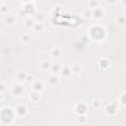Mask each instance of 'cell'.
Returning a JSON list of instances; mask_svg holds the SVG:
<instances>
[{
    "mask_svg": "<svg viewBox=\"0 0 126 126\" xmlns=\"http://www.w3.org/2000/svg\"><path fill=\"white\" fill-rule=\"evenodd\" d=\"M10 93H11V94L13 96L22 97L26 94V87L23 84H21V83L13 84L11 89H10Z\"/></svg>",
    "mask_w": 126,
    "mask_h": 126,
    "instance_id": "1",
    "label": "cell"
},
{
    "mask_svg": "<svg viewBox=\"0 0 126 126\" xmlns=\"http://www.w3.org/2000/svg\"><path fill=\"white\" fill-rule=\"evenodd\" d=\"M91 32H95V35H94L92 38H94V39H95V40H102L103 38H104V36H105V30L102 28V27H100V26H94V27H92L91 28V30H90Z\"/></svg>",
    "mask_w": 126,
    "mask_h": 126,
    "instance_id": "2",
    "label": "cell"
},
{
    "mask_svg": "<svg viewBox=\"0 0 126 126\" xmlns=\"http://www.w3.org/2000/svg\"><path fill=\"white\" fill-rule=\"evenodd\" d=\"M74 112L80 116V115H86V113L88 112V106L85 102H79L76 104L75 108H74Z\"/></svg>",
    "mask_w": 126,
    "mask_h": 126,
    "instance_id": "3",
    "label": "cell"
},
{
    "mask_svg": "<svg viewBox=\"0 0 126 126\" xmlns=\"http://www.w3.org/2000/svg\"><path fill=\"white\" fill-rule=\"evenodd\" d=\"M104 16H105V10L100 6L92 10V18L94 20H100Z\"/></svg>",
    "mask_w": 126,
    "mask_h": 126,
    "instance_id": "4",
    "label": "cell"
},
{
    "mask_svg": "<svg viewBox=\"0 0 126 126\" xmlns=\"http://www.w3.org/2000/svg\"><path fill=\"white\" fill-rule=\"evenodd\" d=\"M28 112H29V109H28L27 105H25V104H18L15 107V113L19 117L26 116L28 114Z\"/></svg>",
    "mask_w": 126,
    "mask_h": 126,
    "instance_id": "5",
    "label": "cell"
},
{
    "mask_svg": "<svg viewBox=\"0 0 126 126\" xmlns=\"http://www.w3.org/2000/svg\"><path fill=\"white\" fill-rule=\"evenodd\" d=\"M34 24H35V21L33 20V18L32 16H28L24 20V27L28 30H32L33 28Z\"/></svg>",
    "mask_w": 126,
    "mask_h": 126,
    "instance_id": "6",
    "label": "cell"
},
{
    "mask_svg": "<svg viewBox=\"0 0 126 126\" xmlns=\"http://www.w3.org/2000/svg\"><path fill=\"white\" fill-rule=\"evenodd\" d=\"M61 69H62V65L60 63H58V62H55V63H52L51 64V67H50L49 72L52 75H59L60 72H61Z\"/></svg>",
    "mask_w": 126,
    "mask_h": 126,
    "instance_id": "7",
    "label": "cell"
},
{
    "mask_svg": "<svg viewBox=\"0 0 126 126\" xmlns=\"http://www.w3.org/2000/svg\"><path fill=\"white\" fill-rule=\"evenodd\" d=\"M32 91L34 92H38L41 94V92L44 90V85L41 81H34L32 84Z\"/></svg>",
    "mask_w": 126,
    "mask_h": 126,
    "instance_id": "8",
    "label": "cell"
},
{
    "mask_svg": "<svg viewBox=\"0 0 126 126\" xmlns=\"http://www.w3.org/2000/svg\"><path fill=\"white\" fill-rule=\"evenodd\" d=\"M115 23L117 26L121 27V28H124L125 25H126V18H125V15L124 14H120V15H117L114 19Z\"/></svg>",
    "mask_w": 126,
    "mask_h": 126,
    "instance_id": "9",
    "label": "cell"
},
{
    "mask_svg": "<svg viewBox=\"0 0 126 126\" xmlns=\"http://www.w3.org/2000/svg\"><path fill=\"white\" fill-rule=\"evenodd\" d=\"M117 112V104L112 102L105 107V113L108 115H114Z\"/></svg>",
    "mask_w": 126,
    "mask_h": 126,
    "instance_id": "10",
    "label": "cell"
},
{
    "mask_svg": "<svg viewBox=\"0 0 126 126\" xmlns=\"http://www.w3.org/2000/svg\"><path fill=\"white\" fill-rule=\"evenodd\" d=\"M33 20L35 21V23H41L43 24V22L45 21V14L42 13V12H35L32 16Z\"/></svg>",
    "mask_w": 126,
    "mask_h": 126,
    "instance_id": "11",
    "label": "cell"
},
{
    "mask_svg": "<svg viewBox=\"0 0 126 126\" xmlns=\"http://www.w3.org/2000/svg\"><path fill=\"white\" fill-rule=\"evenodd\" d=\"M50 56L54 59H59L62 56V49L59 47H54L50 50Z\"/></svg>",
    "mask_w": 126,
    "mask_h": 126,
    "instance_id": "12",
    "label": "cell"
},
{
    "mask_svg": "<svg viewBox=\"0 0 126 126\" xmlns=\"http://www.w3.org/2000/svg\"><path fill=\"white\" fill-rule=\"evenodd\" d=\"M59 81H60V79H59V76L58 75H52V74H50V76L47 79L48 85L49 86H52V87L58 85L59 84Z\"/></svg>",
    "mask_w": 126,
    "mask_h": 126,
    "instance_id": "13",
    "label": "cell"
},
{
    "mask_svg": "<svg viewBox=\"0 0 126 126\" xmlns=\"http://www.w3.org/2000/svg\"><path fill=\"white\" fill-rule=\"evenodd\" d=\"M69 67H70V70H71V73L72 74L79 75L82 72V67H81V65L79 63H72Z\"/></svg>",
    "mask_w": 126,
    "mask_h": 126,
    "instance_id": "14",
    "label": "cell"
},
{
    "mask_svg": "<svg viewBox=\"0 0 126 126\" xmlns=\"http://www.w3.org/2000/svg\"><path fill=\"white\" fill-rule=\"evenodd\" d=\"M5 23L7 24V25H9V26H13V25H15L16 23H17V21H18V19H17V16H15V15H7L6 17H5Z\"/></svg>",
    "mask_w": 126,
    "mask_h": 126,
    "instance_id": "15",
    "label": "cell"
},
{
    "mask_svg": "<svg viewBox=\"0 0 126 126\" xmlns=\"http://www.w3.org/2000/svg\"><path fill=\"white\" fill-rule=\"evenodd\" d=\"M51 61L50 60H42V61H40V63H39V68H40V70H42V71H48V70H50V67H51Z\"/></svg>",
    "mask_w": 126,
    "mask_h": 126,
    "instance_id": "16",
    "label": "cell"
},
{
    "mask_svg": "<svg viewBox=\"0 0 126 126\" xmlns=\"http://www.w3.org/2000/svg\"><path fill=\"white\" fill-rule=\"evenodd\" d=\"M71 70H70V67L68 65H62V69H61V72L59 75L63 76L64 78H68L69 76H71Z\"/></svg>",
    "mask_w": 126,
    "mask_h": 126,
    "instance_id": "17",
    "label": "cell"
},
{
    "mask_svg": "<svg viewBox=\"0 0 126 126\" xmlns=\"http://www.w3.org/2000/svg\"><path fill=\"white\" fill-rule=\"evenodd\" d=\"M29 98H30L32 101H33V102H37V101L40 99V93L32 91V92L29 94Z\"/></svg>",
    "mask_w": 126,
    "mask_h": 126,
    "instance_id": "18",
    "label": "cell"
},
{
    "mask_svg": "<svg viewBox=\"0 0 126 126\" xmlns=\"http://www.w3.org/2000/svg\"><path fill=\"white\" fill-rule=\"evenodd\" d=\"M27 75L28 73H26L25 71H20L16 74V79L18 81V83H23V82H26V78H27Z\"/></svg>",
    "mask_w": 126,
    "mask_h": 126,
    "instance_id": "19",
    "label": "cell"
},
{
    "mask_svg": "<svg viewBox=\"0 0 126 126\" xmlns=\"http://www.w3.org/2000/svg\"><path fill=\"white\" fill-rule=\"evenodd\" d=\"M87 5H88V9L93 10V9H95V8L99 7L100 6V2L97 1V0H91V1H89L87 3Z\"/></svg>",
    "mask_w": 126,
    "mask_h": 126,
    "instance_id": "20",
    "label": "cell"
},
{
    "mask_svg": "<svg viewBox=\"0 0 126 126\" xmlns=\"http://www.w3.org/2000/svg\"><path fill=\"white\" fill-rule=\"evenodd\" d=\"M99 66H100V68H101L102 70H106V69H108V68L110 67L109 60L106 59V58H102V59H100V61H99Z\"/></svg>",
    "mask_w": 126,
    "mask_h": 126,
    "instance_id": "21",
    "label": "cell"
},
{
    "mask_svg": "<svg viewBox=\"0 0 126 126\" xmlns=\"http://www.w3.org/2000/svg\"><path fill=\"white\" fill-rule=\"evenodd\" d=\"M32 30L35 32H41L44 30V25L41 24V23H35L34 26H33V28H32Z\"/></svg>",
    "mask_w": 126,
    "mask_h": 126,
    "instance_id": "22",
    "label": "cell"
},
{
    "mask_svg": "<svg viewBox=\"0 0 126 126\" xmlns=\"http://www.w3.org/2000/svg\"><path fill=\"white\" fill-rule=\"evenodd\" d=\"M31 39H32V37H31L30 33H28V32L22 33V35H21V40H22V42H24V43H29V42L31 41Z\"/></svg>",
    "mask_w": 126,
    "mask_h": 126,
    "instance_id": "23",
    "label": "cell"
},
{
    "mask_svg": "<svg viewBox=\"0 0 126 126\" xmlns=\"http://www.w3.org/2000/svg\"><path fill=\"white\" fill-rule=\"evenodd\" d=\"M8 12H9V6H8L6 3H4L3 5L0 6V14H2V15H7Z\"/></svg>",
    "mask_w": 126,
    "mask_h": 126,
    "instance_id": "24",
    "label": "cell"
},
{
    "mask_svg": "<svg viewBox=\"0 0 126 126\" xmlns=\"http://www.w3.org/2000/svg\"><path fill=\"white\" fill-rule=\"evenodd\" d=\"M83 16H84V18H86V19H92V10H90V9L85 10V11L83 12Z\"/></svg>",
    "mask_w": 126,
    "mask_h": 126,
    "instance_id": "25",
    "label": "cell"
},
{
    "mask_svg": "<svg viewBox=\"0 0 126 126\" xmlns=\"http://www.w3.org/2000/svg\"><path fill=\"white\" fill-rule=\"evenodd\" d=\"M26 82L29 83V84H32L34 82V77L32 74H28L27 75V78H26Z\"/></svg>",
    "mask_w": 126,
    "mask_h": 126,
    "instance_id": "26",
    "label": "cell"
},
{
    "mask_svg": "<svg viewBox=\"0 0 126 126\" xmlns=\"http://www.w3.org/2000/svg\"><path fill=\"white\" fill-rule=\"evenodd\" d=\"M118 99H119V102L124 106L125 105V93H122L120 94V96L118 97Z\"/></svg>",
    "mask_w": 126,
    "mask_h": 126,
    "instance_id": "27",
    "label": "cell"
},
{
    "mask_svg": "<svg viewBox=\"0 0 126 126\" xmlns=\"http://www.w3.org/2000/svg\"><path fill=\"white\" fill-rule=\"evenodd\" d=\"M6 90H7V85L4 82L0 81V94H2L3 92H5Z\"/></svg>",
    "mask_w": 126,
    "mask_h": 126,
    "instance_id": "28",
    "label": "cell"
},
{
    "mask_svg": "<svg viewBox=\"0 0 126 126\" xmlns=\"http://www.w3.org/2000/svg\"><path fill=\"white\" fill-rule=\"evenodd\" d=\"M78 121H79L80 123H85V122L87 121V118H86L85 115H80L79 118H78Z\"/></svg>",
    "mask_w": 126,
    "mask_h": 126,
    "instance_id": "29",
    "label": "cell"
},
{
    "mask_svg": "<svg viewBox=\"0 0 126 126\" xmlns=\"http://www.w3.org/2000/svg\"><path fill=\"white\" fill-rule=\"evenodd\" d=\"M100 104H101L100 100H94V101L93 102V106H94V108H98V107L100 106Z\"/></svg>",
    "mask_w": 126,
    "mask_h": 126,
    "instance_id": "30",
    "label": "cell"
},
{
    "mask_svg": "<svg viewBox=\"0 0 126 126\" xmlns=\"http://www.w3.org/2000/svg\"><path fill=\"white\" fill-rule=\"evenodd\" d=\"M4 3H5V2H4V1H0V6H1V5H3V4H4Z\"/></svg>",
    "mask_w": 126,
    "mask_h": 126,
    "instance_id": "31",
    "label": "cell"
},
{
    "mask_svg": "<svg viewBox=\"0 0 126 126\" xmlns=\"http://www.w3.org/2000/svg\"><path fill=\"white\" fill-rule=\"evenodd\" d=\"M0 33H1V29H0Z\"/></svg>",
    "mask_w": 126,
    "mask_h": 126,
    "instance_id": "32",
    "label": "cell"
},
{
    "mask_svg": "<svg viewBox=\"0 0 126 126\" xmlns=\"http://www.w3.org/2000/svg\"><path fill=\"white\" fill-rule=\"evenodd\" d=\"M56 126H60V125H56Z\"/></svg>",
    "mask_w": 126,
    "mask_h": 126,
    "instance_id": "33",
    "label": "cell"
}]
</instances>
